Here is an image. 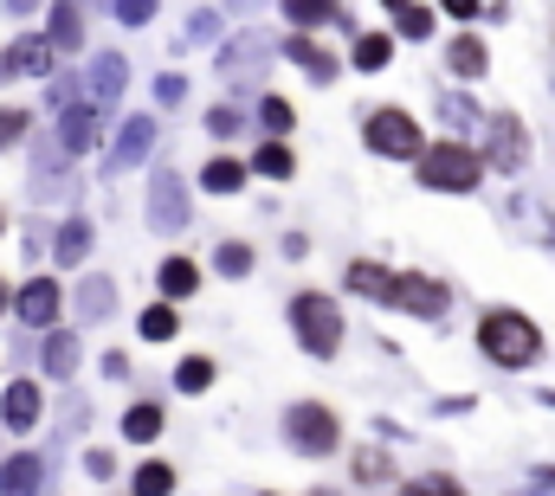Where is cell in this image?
<instances>
[{
	"instance_id": "cell-1",
	"label": "cell",
	"mask_w": 555,
	"mask_h": 496,
	"mask_svg": "<svg viewBox=\"0 0 555 496\" xmlns=\"http://www.w3.org/2000/svg\"><path fill=\"white\" fill-rule=\"evenodd\" d=\"M478 349H485V362H498V368H537L543 362V329L524 316V310H485L478 316Z\"/></svg>"
},
{
	"instance_id": "cell-2",
	"label": "cell",
	"mask_w": 555,
	"mask_h": 496,
	"mask_svg": "<svg viewBox=\"0 0 555 496\" xmlns=\"http://www.w3.org/2000/svg\"><path fill=\"white\" fill-rule=\"evenodd\" d=\"M291 336H297V349L317 355V362H330V355L343 349V310L330 303V290H297V297H291Z\"/></svg>"
},
{
	"instance_id": "cell-3",
	"label": "cell",
	"mask_w": 555,
	"mask_h": 496,
	"mask_svg": "<svg viewBox=\"0 0 555 496\" xmlns=\"http://www.w3.org/2000/svg\"><path fill=\"white\" fill-rule=\"evenodd\" d=\"M414 161H420V187H433V194H472L485 181V155L472 142H433Z\"/></svg>"
},
{
	"instance_id": "cell-4",
	"label": "cell",
	"mask_w": 555,
	"mask_h": 496,
	"mask_svg": "<svg viewBox=\"0 0 555 496\" xmlns=\"http://www.w3.org/2000/svg\"><path fill=\"white\" fill-rule=\"evenodd\" d=\"M284 439H291L297 458H330V452L343 445V419H336L323 400H297V406L284 413Z\"/></svg>"
},
{
	"instance_id": "cell-5",
	"label": "cell",
	"mask_w": 555,
	"mask_h": 496,
	"mask_svg": "<svg viewBox=\"0 0 555 496\" xmlns=\"http://www.w3.org/2000/svg\"><path fill=\"white\" fill-rule=\"evenodd\" d=\"M362 142H369L375 155H388V161H414L420 148H426L420 123L401 110V104H382V110H369V117H362Z\"/></svg>"
},
{
	"instance_id": "cell-6",
	"label": "cell",
	"mask_w": 555,
	"mask_h": 496,
	"mask_svg": "<svg viewBox=\"0 0 555 496\" xmlns=\"http://www.w3.org/2000/svg\"><path fill=\"white\" fill-rule=\"evenodd\" d=\"M395 310H408L420 323H439L452 310V290L439 277H426V271H395Z\"/></svg>"
},
{
	"instance_id": "cell-7",
	"label": "cell",
	"mask_w": 555,
	"mask_h": 496,
	"mask_svg": "<svg viewBox=\"0 0 555 496\" xmlns=\"http://www.w3.org/2000/svg\"><path fill=\"white\" fill-rule=\"evenodd\" d=\"M524 161H530V135H524V123H517L511 110H498V117L485 123V168L517 174Z\"/></svg>"
},
{
	"instance_id": "cell-8",
	"label": "cell",
	"mask_w": 555,
	"mask_h": 496,
	"mask_svg": "<svg viewBox=\"0 0 555 496\" xmlns=\"http://www.w3.org/2000/svg\"><path fill=\"white\" fill-rule=\"evenodd\" d=\"M149 226L155 233H181L188 226V181L175 168H155V181H149Z\"/></svg>"
},
{
	"instance_id": "cell-9",
	"label": "cell",
	"mask_w": 555,
	"mask_h": 496,
	"mask_svg": "<svg viewBox=\"0 0 555 496\" xmlns=\"http://www.w3.org/2000/svg\"><path fill=\"white\" fill-rule=\"evenodd\" d=\"M272 52H278V32L246 26V32H233V39L220 45V78H253V65H259V58H272Z\"/></svg>"
},
{
	"instance_id": "cell-10",
	"label": "cell",
	"mask_w": 555,
	"mask_h": 496,
	"mask_svg": "<svg viewBox=\"0 0 555 496\" xmlns=\"http://www.w3.org/2000/svg\"><path fill=\"white\" fill-rule=\"evenodd\" d=\"M278 52H284L297 71H310V84H336V71H343V58H336L317 32H291V39H278Z\"/></svg>"
},
{
	"instance_id": "cell-11",
	"label": "cell",
	"mask_w": 555,
	"mask_h": 496,
	"mask_svg": "<svg viewBox=\"0 0 555 496\" xmlns=\"http://www.w3.org/2000/svg\"><path fill=\"white\" fill-rule=\"evenodd\" d=\"M7 310H20V323H26V329H52V323H59V310H65V290H59L52 277H33V284H20V297H13Z\"/></svg>"
},
{
	"instance_id": "cell-12",
	"label": "cell",
	"mask_w": 555,
	"mask_h": 496,
	"mask_svg": "<svg viewBox=\"0 0 555 496\" xmlns=\"http://www.w3.org/2000/svg\"><path fill=\"white\" fill-rule=\"evenodd\" d=\"M98 135H104L98 104H65V110H59V135H52V142H59V155H72V161H78V155H91V148H98Z\"/></svg>"
},
{
	"instance_id": "cell-13",
	"label": "cell",
	"mask_w": 555,
	"mask_h": 496,
	"mask_svg": "<svg viewBox=\"0 0 555 496\" xmlns=\"http://www.w3.org/2000/svg\"><path fill=\"white\" fill-rule=\"evenodd\" d=\"M52 58H59V52L46 45V32H26V39L0 45V84H7V78H20V71H26V78H46V71H52Z\"/></svg>"
},
{
	"instance_id": "cell-14",
	"label": "cell",
	"mask_w": 555,
	"mask_h": 496,
	"mask_svg": "<svg viewBox=\"0 0 555 496\" xmlns=\"http://www.w3.org/2000/svg\"><path fill=\"white\" fill-rule=\"evenodd\" d=\"M155 135H162V123H155V117H130V123L117 129V142H111V174L137 168L142 155L155 148Z\"/></svg>"
},
{
	"instance_id": "cell-15",
	"label": "cell",
	"mask_w": 555,
	"mask_h": 496,
	"mask_svg": "<svg viewBox=\"0 0 555 496\" xmlns=\"http://www.w3.org/2000/svg\"><path fill=\"white\" fill-rule=\"evenodd\" d=\"M446 71H452L459 84H478V78L491 71V45H485L478 32H459V39L446 45Z\"/></svg>"
},
{
	"instance_id": "cell-16",
	"label": "cell",
	"mask_w": 555,
	"mask_h": 496,
	"mask_svg": "<svg viewBox=\"0 0 555 496\" xmlns=\"http://www.w3.org/2000/svg\"><path fill=\"white\" fill-rule=\"evenodd\" d=\"M0 426H7V432H33V426H39V387H33V380H13V387L0 393Z\"/></svg>"
},
{
	"instance_id": "cell-17",
	"label": "cell",
	"mask_w": 555,
	"mask_h": 496,
	"mask_svg": "<svg viewBox=\"0 0 555 496\" xmlns=\"http://www.w3.org/2000/svg\"><path fill=\"white\" fill-rule=\"evenodd\" d=\"M124 84H130V58H124V52H98V58H91V97H98V104H117Z\"/></svg>"
},
{
	"instance_id": "cell-18",
	"label": "cell",
	"mask_w": 555,
	"mask_h": 496,
	"mask_svg": "<svg viewBox=\"0 0 555 496\" xmlns=\"http://www.w3.org/2000/svg\"><path fill=\"white\" fill-rule=\"evenodd\" d=\"M155 284H162V303H188L194 290H201V264L194 258H162V271H155Z\"/></svg>"
},
{
	"instance_id": "cell-19",
	"label": "cell",
	"mask_w": 555,
	"mask_h": 496,
	"mask_svg": "<svg viewBox=\"0 0 555 496\" xmlns=\"http://www.w3.org/2000/svg\"><path fill=\"white\" fill-rule=\"evenodd\" d=\"M39 484H46V458L39 452H20V458L0 465V496H39Z\"/></svg>"
},
{
	"instance_id": "cell-20",
	"label": "cell",
	"mask_w": 555,
	"mask_h": 496,
	"mask_svg": "<svg viewBox=\"0 0 555 496\" xmlns=\"http://www.w3.org/2000/svg\"><path fill=\"white\" fill-rule=\"evenodd\" d=\"M46 45H52V52H78V45H85V13H78V0H52Z\"/></svg>"
},
{
	"instance_id": "cell-21",
	"label": "cell",
	"mask_w": 555,
	"mask_h": 496,
	"mask_svg": "<svg viewBox=\"0 0 555 496\" xmlns=\"http://www.w3.org/2000/svg\"><path fill=\"white\" fill-rule=\"evenodd\" d=\"M349 290L369 297V303H395V271L375 264V258H356V264H349Z\"/></svg>"
},
{
	"instance_id": "cell-22",
	"label": "cell",
	"mask_w": 555,
	"mask_h": 496,
	"mask_svg": "<svg viewBox=\"0 0 555 496\" xmlns=\"http://www.w3.org/2000/svg\"><path fill=\"white\" fill-rule=\"evenodd\" d=\"M111 310H117V277L91 271V277L78 284V316H85V323H104Z\"/></svg>"
},
{
	"instance_id": "cell-23",
	"label": "cell",
	"mask_w": 555,
	"mask_h": 496,
	"mask_svg": "<svg viewBox=\"0 0 555 496\" xmlns=\"http://www.w3.org/2000/svg\"><path fill=\"white\" fill-rule=\"evenodd\" d=\"M91 233H98V226H91V220H78V213H72V220H65V226H59V239H52V258H59V264H85V258H91V246H98V239H91Z\"/></svg>"
},
{
	"instance_id": "cell-24",
	"label": "cell",
	"mask_w": 555,
	"mask_h": 496,
	"mask_svg": "<svg viewBox=\"0 0 555 496\" xmlns=\"http://www.w3.org/2000/svg\"><path fill=\"white\" fill-rule=\"evenodd\" d=\"M284 19L297 32H317V26H343V0H284Z\"/></svg>"
},
{
	"instance_id": "cell-25",
	"label": "cell",
	"mask_w": 555,
	"mask_h": 496,
	"mask_svg": "<svg viewBox=\"0 0 555 496\" xmlns=\"http://www.w3.org/2000/svg\"><path fill=\"white\" fill-rule=\"evenodd\" d=\"M39 362H46L52 380H72L78 362H85V349H78V336H46V355H39Z\"/></svg>"
},
{
	"instance_id": "cell-26",
	"label": "cell",
	"mask_w": 555,
	"mask_h": 496,
	"mask_svg": "<svg viewBox=\"0 0 555 496\" xmlns=\"http://www.w3.org/2000/svg\"><path fill=\"white\" fill-rule=\"evenodd\" d=\"M201 187H207V194H240V187H246V161H233V155H214V161L201 168Z\"/></svg>"
},
{
	"instance_id": "cell-27",
	"label": "cell",
	"mask_w": 555,
	"mask_h": 496,
	"mask_svg": "<svg viewBox=\"0 0 555 496\" xmlns=\"http://www.w3.org/2000/svg\"><path fill=\"white\" fill-rule=\"evenodd\" d=\"M137 336H142V342H175V336H181L175 303H149V310L137 316Z\"/></svg>"
},
{
	"instance_id": "cell-28",
	"label": "cell",
	"mask_w": 555,
	"mask_h": 496,
	"mask_svg": "<svg viewBox=\"0 0 555 496\" xmlns=\"http://www.w3.org/2000/svg\"><path fill=\"white\" fill-rule=\"evenodd\" d=\"M124 439H130V445H155V439H162V406H155V400H142V406L124 413Z\"/></svg>"
},
{
	"instance_id": "cell-29",
	"label": "cell",
	"mask_w": 555,
	"mask_h": 496,
	"mask_svg": "<svg viewBox=\"0 0 555 496\" xmlns=\"http://www.w3.org/2000/svg\"><path fill=\"white\" fill-rule=\"evenodd\" d=\"M349 58H356V71H388V58H395V39H388V32H362Z\"/></svg>"
},
{
	"instance_id": "cell-30",
	"label": "cell",
	"mask_w": 555,
	"mask_h": 496,
	"mask_svg": "<svg viewBox=\"0 0 555 496\" xmlns=\"http://www.w3.org/2000/svg\"><path fill=\"white\" fill-rule=\"evenodd\" d=\"M130 496H175V465H162V458H149L137 478H130Z\"/></svg>"
},
{
	"instance_id": "cell-31",
	"label": "cell",
	"mask_w": 555,
	"mask_h": 496,
	"mask_svg": "<svg viewBox=\"0 0 555 496\" xmlns=\"http://www.w3.org/2000/svg\"><path fill=\"white\" fill-rule=\"evenodd\" d=\"M253 174H266V181H291V174H297V155H291L284 142H266V148L253 155Z\"/></svg>"
},
{
	"instance_id": "cell-32",
	"label": "cell",
	"mask_w": 555,
	"mask_h": 496,
	"mask_svg": "<svg viewBox=\"0 0 555 496\" xmlns=\"http://www.w3.org/2000/svg\"><path fill=\"white\" fill-rule=\"evenodd\" d=\"M214 271H220V277H246V271H253V246H246V239H220V246H214Z\"/></svg>"
},
{
	"instance_id": "cell-33",
	"label": "cell",
	"mask_w": 555,
	"mask_h": 496,
	"mask_svg": "<svg viewBox=\"0 0 555 496\" xmlns=\"http://www.w3.org/2000/svg\"><path fill=\"white\" fill-rule=\"evenodd\" d=\"M20 142H33V110L26 104H7L0 110V148H20Z\"/></svg>"
},
{
	"instance_id": "cell-34",
	"label": "cell",
	"mask_w": 555,
	"mask_h": 496,
	"mask_svg": "<svg viewBox=\"0 0 555 496\" xmlns=\"http://www.w3.org/2000/svg\"><path fill=\"white\" fill-rule=\"evenodd\" d=\"M259 123H266V135H272V142H284V129L297 123V110H291V104H284V97H259Z\"/></svg>"
},
{
	"instance_id": "cell-35",
	"label": "cell",
	"mask_w": 555,
	"mask_h": 496,
	"mask_svg": "<svg viewBox=\"0 0 555 496\" xmlns=\"http://www.w3.org/2000/svg\"><path fill=\"white\" fill-rule=\"evenodd\" d=\"M175 387H181V393H207V387H214V362H207V355H188V362L175 368Z\"/></svg>"
},
{
	"instance_id": "cell-36",
	"label": "cell",
	"mask_w": 555,
	"mask_h": 496,
	"mask_svg": "<svg viewBox=\"0 0 555 496\" xmlns=\"http://www.w3.org/2000/svg\"><path fill=\"white\" fill-rule=\"evenodd\" d=\"M395 19H401V39H433V6H420V0H408V6L395 13Z\"/></svg>"
},
{
	"instance_id": "cell-37",
	"label": "cell",
	"mask_w": 555,
	"mask_h": 496,
	"mask_svg": "<svg viewBox=\"0 0 555 496\" xmlns=\"http://www.w3.org/2000/svg\"><path fill=\"white\" fill-rule=\"evenodd\" d=\"M401 496H465V484H459V478H446V471H426V478H414Z\"/></svg>"
},
{
	"instance_id": "cell-38",
	"label": "cell",
	"mask_w": 555,
	"mask_h": 496,
	"mask_svg": "<svg viewBox=\"0 0 555 496\" xmlns=\"http://www.w3.org/2000/svg\"><path fill=\"white\" fill-rule=\"evenodd\" d=\"M356 478H362V484H375V478H395V465H388V452H382V445H369V452H356Z\"/></svg>"
},
{
	"instance_id": "cell-39",
	"label": "cell",
	"mask_w": 555,
	"mask_h": 496,
	"mask_svg": "<svg viewBox=\"0 0 555 496\" xmlns=\"http://www.w3.org/2000/svg\"><path fill=\"white\" fill-rule=\"evenodd\" d=\"M46 104H52V110L78 104V71H52V91H46Z\"/></svg>"
},
{
	"instance_id": "cell-40",
	"label": "cell",
	"mask_w": 555,
	"mask_h": 496,
	"mask_svg": "<svg viewBox=\"0 0 555 496\" xmlns=\"http://www.w3.org/2000/svg\"><path fill=\"white\" fill-rule=\"evenodd\" d=\"M240 110H233V104H214V110H207V135H220V142H227V135H240Z\"/></svg>"
},
{
	"instance_id": "cell-41",
	"label": "cell",
	"mask_w": 555,
	"mask_h": 496,
	"mask_svg": "<svg viewBox=\"0 0 555 496\" xmlns=\"http://www.w3.org/2000/svg\"><path fill=\"white\" fill-rule=\"evenodd\" d=\"M111 13H117L124 26H149V19H155V0H111Z\"/></svg>"
},
{
	"instance_id": "cell-42",
	"label": "cell",
	"mask_w": 555,
	"mask_h": 496,
	"mask_svg": "<svg viewBox=\"0 0 555 496\" xmlns=\"http://www.w3.org/2000/svg\"><path fill=\"white\" fill-rule=\"evenodd\" d=\"M220 26H227L220 13H194V19H188V39H181V45H207V39H214Z\"/></svg>"
},
{
	"instance_id": "cell-43",
	"label": "cell",
	"mask_w": 555,
	"mask_h": 496,
	"mask_svg": "<svg viewBox=\"0 0 555 496\" xmlns=\"http://www.w3.org/2000/svg\"><path fill=\"white\" fill-rule=\"evenodd\" d=\"M181 97H188V78H181V71H168V78H155V104H162V110H175Z\"/></svg>"
},
{
	"instance_id": "cell-44",
	"label": "cell",
	"mask_w": 555,
	"mask_h": 496,
	"mask_svg": "<svg viewBox=\"0 0 555 496\" xmlns=\"http://www.w3.org/2000/svg\"><path fill=\"white\" fill-rule=\"evenodd\" d=\"M85 471H91V478H117V452H104V445L85 452Z\"/></svg>"
},
{
	"instance_id": "cell-45",
	"label": "cell",
	"mask_w": 555,
	"mask_h": 496,
	"mask_svg": "<svg viewBox=\"0 0 555 496\" xmlns=\"http://www.w3.org/2000/svg\"><path fill=\"white\" fill-rule=\"evenodd\" d=\"M439 117H452V123H478V117H472V104H465V97H439Z\"/></svg>"
},
{
	"instance_id": "cell-46",
	"label": "cell",
	"mask_w": 555,
	"mask_h": 496,
	"mask_svg": "<svg viewBox=\"0 0 555 496\" xmlns=\"http://www.w3.org/2000/svg\"><path fill=\"white\" fill-rule=\"evenodd\" d=\"M439 13H452V19H478L485 0H439Z\"/></svg>"
},
{
	"instance_id": "cell-47",
	"label": "cell",
	"mask_w": 555,
	"mask_h": 496,
	"mask_svg": "<svg viewBox=\"0 0 555 496\" xmlns=\"http://www.w3.org/2000/svg\"><path fill=\"white\" fill-rule=\"evenodd\" d=\"M104 374H111V380H124V374H130V355H124V349H111V355H104Z\"/></svg>"
},
{
	"instance_id": "cell-48",
	"label": "cell",
	"mask_w": 555,
	"mask_h": 496,
	"mask_svg": "<svg viewBox=\"0 0 555 496\" xmlns=\"http://www.w3.org/2000/svg\"><path fill=\"white\" fill-rule=\"evenodd\" d=\"M0 6H7V13H13V19H26V13H33V6H39V0H0Z\"/></svg>"
},
{
	"instance_id": "cell-49",
	"label": "cell",
	"mask_w": 555,
	"mask_h": 496,
	"mask_svg": "<svg viewBox=\"0 0 555 496\" xmlns=\"http://www.w3.org/2000/svg\"><path fill=\"white\" fill-rule=\"evenodd\" d=\"M253 6H259V0H233V6H227V13H253Z\"/></svg>"
},
{
	"instance_id": "cell-50",
	"label": "cell",
	"mask_w": 555,
	"mask_h": 496,
	"mask_svg": "<svg viewBox=\"0 0 555 496\" xmlns=\"http://www.w3.org/2000/svg\"><path fill=\"white\" fill-rule=\"evenodd\" d=\"M7 303H13V290H7V277H0V316H7Z\"/></svg>"
},
{
	"instance_id": "cell-51",
	"label": "cell",
	"mask_w": 555,
	"mask_h": 496,
	"mask_svg": "<svg viewBox=\"0 0 555 496\" xmlns=\"http://www.w3.org/2000/svg\"><path fill=\"white\" fill-rule=\"evenodd\" d=\"M382 6H395V13H401V6H408V0H382Z\"/></svg>"
},
{
	"instance_id": "cell-52",
	"label": "cell",
	"mask_w": 555,
	"mask_h": 496,
	"mask_svg": "<svg viewBox=\"0 0 555 496\" xmlns=\"http://www.w3.org/2000/svg\"><path fill=\"white\" fill-rule=\"evenodd\" d=\"M0 233H7V213H0Z\"/></svg>"
},
{
	"instance_id": "cell-53",
	"label": "cell",
	"mask_w": 555,
	"mask_h": 496,
	"mask_svg": "<svg viewBox=\"0 0 555 496\" xmlns=\"http://www.w3.org/2000/svg\"><path fill=\"white\" fill-rule=\"evenodd\" d=\"M323 496H330V491H323Z\"/></svg>"
}]
</instances>
